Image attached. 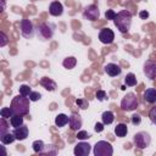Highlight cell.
<instances>
[{
    "label": "cell",
    "instance_id": "obj_1",
    "mask_svg": "<svg viewBox=\"0 0 156 156\" xmlns=\"http://www.w3.org/2000/svg\"><path fill=\"white\" fill-rule=\"evenodd\" d=\"M132 12L128 10H121L119 12H117L116 18L113 20L115 26L117 27V29L121 33H128L132 26Z\"/></svg>",
    "mask_w": 156,
    "mask_h": 156
},
{
    "label": "cell",
    "instance_id": "obj_2",
    "mask_svg": "<svg viewBox=\"0 0 156 156\" xmlns=\"http://www.w3.org/2000/svg\"><path fill=\"white\" fill-rule=\"evenodd\" d=\"M29 102H30V100H29V98H27V96H23V95H17V96H15L13 99H12V101H11V108L13 110V112L15 113H17V115H22V116H26V115H28L29 113Z\"/></svg>",
    "mask_w": 156,
    "mask_h": 156
},
{
    "label": "cell",
    "instance_id": "obj_3",
    "mask_svg": "<svg viewBox=\"0 0 156 156\" xmlns=\"http://www.w3.org/2000/svg\"><path fill=\"white\" fill-rule=\"evenodd\" d=\"M55 29H56V26L54 23L44 22L38 26L37 34L41 40H50V39H52V37L55 34Z\"/></svg>",
    "mask_w": 156,
    "mask_h": 156
},
{
    "label": "cell",
    "instance_id": "obj_4",
    "mask_svg": "<svg viewBox=\"0 0 156 156\" xmlns=\"http://www.w3.org/2000/svg\"><path fill=\"white\" fill-rule=\"evenodd\" d=\"M93 152L95 156H112L113 155V147L111 143L106 140H99L95 143Z\"/></svg>",
    "mask_w": 156,
    "mask_h": 156
},
{
    "label": "cell",
    "instance_id": "obj_5",
    "mask_svg": "<svg viewBox=\"0 0 156 156\" xmlns=\"http://www.w3.org/2000/svg\"><path fill=\"white\" fill-rule=\"evenodd\" d=\"M133 143H134V145L138 149L144 150V149L150 146V144H151V135L147 132H144V130L143 132H138L133 136Z\"/></svg>",
    "mask_w": 156,
    "mask_h": 156
},
{
    "label": "cell",
    "instance_id": "obj_6",
    "mask_svg": "<svg viewBox=\"0 0 156 156\" xmlns=\"http://www.w3.org/2000/svg\"><path fill=\"white\" fill-rule=\"evenodd\" d=\"M138 107V99L134 93H127L121 101V108L123 111H134Z\"/></svg>",
    "mask_w": 156,
    "mask_h": 156
},
{
    "label": "cell",
    "instance_id": "obj_7",
    "mask_svg": "<svg viewBox=\"0 0 156 156\" xmlns=\"http://www.w3.org/2000/svg\"><path fill=\"white\" fill-rule=\"evenodd\" d=\"M21 34L26 39H32L34 37V24L30 20L23 18L21 21Z\"/></svg>",
    "mask_w": 156,
    "mask_h": 156
},
{
    "label": "cell",
    "instance_id": "obj_8",
    "mask_svg": "<svg viewBox=\"0 0 156 156\" xmlns=\"http://www.w3.org/2000/svg\"><path fill=\"white\" fill-rule=\"evenodd\" d=\"M83 17L85 20H88V21H91V22L99 20V17H100V10H99V7L96 5H94V4L85 6L84 10H83Z\"/></svg>",
    "mask_w": 156,
    "mask_h": 156
},
{
    "label": "cell",
    "instance_id": "obj_9",
    "mask_svg": "<svg viewBox=\"0 0 156 156\" xmlns=\"http://www.w3.org/2000/svg\"><path fill=\"white\" fill-rule=\"evenodd\" d=\"M99 40L102 44H106V45L112 44L113 40H115V33H113V30L110 29V28H102L99 32Z\"/></svg>",
    "mask_w": 156,
    "mask_h": 156
},
{
    "label": "cell",
    "instance_id": "obj_10",
    "mask_svg": "<svg viewBox=\"0 0 156 156\" xmlns=\"http://www.w3.org/2000/svg\"><path fill=\"white\" fill-rule=\"evenodd\" d=\"M91 150V145L89 143H85V141H80L78 143L74 149H73V154L76 156H88L89 152Z\"/></svg>",
    "mask_w": 156,
    "mask_h": 156
},
{
    "label": "cell",
    "instance_id": "obj_11",
    "mask_svg": "<svg viewBox=\"0 0 156 156\" xmlns=\"http://www.w3.org/2000/svg\"><path fill=\"white\" fill-rule=\"evenodd\" d=\"M144 74L150 79H155V77H156V61H151V60L145 61Z\"/></svg>",
    "mask_w": 156,
    "mask_h": 156
},
{
    "label": "cell",
    "instance_id": "obj_12",
    "mask_svg": "<svg viewBox=\"0 0 156 156\" xmlns=\"http://www.w3.org/2000/svg\"><path fill=\"white\" fill-rule=\"evenodd\" d=\"M104 68H105L106 74L110 76V77H118V76H121V73H122L121 66L117 65V63H113V62H110V63L105 65Z\"/></svg>",
    "mask_w": 156,
    "mask_h": 156
},
{
    "label": "cell",
    "instance_id": "obj_13",
    "mask_svg": "<svg viewBox=\"0 0 156 156\" xmlns=\"http://www.w3.org/2000/svg\"><path fill=\"white\" fill-rule=\"evenodd\" d=\"M68 124H69L71 130H77L78 132L82 128V126H83V119H82V117L78 113H72L69 116Z\"/></svg>",
    "mask_w": 156,
    "mask_h": 156
},
{
    "label": "cell",
    "instance_id": "obj_14",
    "mask_svg": "<svg viewBox=\"0 0 156 156\" xmlns=\"http://www.w3.org/2000/svg\"><path fill=\"white\" fill-rule=\"evenodd\" d=\"M49 13L54 17H58L63 13V5L60 1H52L49 6Z\"/></svg>",
    "mask_w": 156,
    "mask_h": 156
},
{
    "label": "cell",
    "instance_id": "obj_15",
    "mask_svg": "<svg viewBox=\"0 0 156 156\" xmlns=\"http://www.w3.org/2000/svg\"><path fill=\"white\" fill-rule=\"evenodd\" d=\"M12 133L15 134V136H16V140H20V141H22V140L27 139V136H28V134H29V129H28V127H27L26 124H22L21 127H17V128H15V130H13Z\"/></svg>",
    "mask_w": 156,
    "mask_h": 156
},
{
    "label": "cell",
    "instance_id": "obj_16",
    "mask_svg": "<svg viewBox=\"0 0 156 156\" xmlns=\"http://www.w3.org/2000/svg\"><path fill=\"white\" fill-rule=\"evenodd\" d=\"M39 83H40V85H41L45 90H48V91H55L56 88H57L56 82L52 80V79L49 78V77H43V78L39 80Z\"/></svg>",
    "mask_w": 156,
    "mask_h": 156
},
{
    "label": "cell",
    "instance_id": "obj_17",
    "mask_svg": "<svg viewBox=\"0 0 156 156\" xmlns=\"http://www.w3.org/2000/svg\"><path fill=\"white\" fill-rule=\"evenodd\" d=\"M144 100L147 102V104H155L156 102V89L155 88H149L144 91V95H143Z\"/></svg>",
    "mask_w": 156,
    "mask_h": 156
},
{
    "label": "cell",
    "instance_id": "obj_18",
    "mask_svg": "<svg viewBox=\"0 0 156 156\" xmlns=\"http://www.w3.org/2000/svg\"><path fill=\"white\" fill-rule=\"evenodd\" d=\"M115 134L118 136V138H124L127 134H128V127L126 123H118L116 127H115Z\"/></svg>",
    "mask_w": 156,
    "mask_h": 156
},
{
    "label": "cell",
    "instance_id": "obj_19",
    "mask_svg": "<svg viewBox=\"0 0 156 156\" xmlns=\"http://www.w3.org/2000/svg\"><path fill=\"white\" fill-rule=\"evenodd\" d=\"M101 121H102V123L105 126H108V124L113 123V121H115V113L112 111H108V110L107 111H104L102 115H101Z\"/></svg>",
    "mask_w": 156,
    "mask_h": 156
},
{
    "label": "cell",
    "instance_id": "obj_20",
    "mask_svg": "<svg viewBox=\"0 0 156 156\" xmlns=\"http://www.w3.org/2000/svg\"><path fill=\"white\" fill-rule=\"evenodd\" d=\"M68 121H69V117H68L67 115H65V113H58V115L55 117V124H56V127H58V128L65 127V126L68 123Z\"/></svg>",
    "mask_w": 156,
    "mask_h": 156
},
{
    "label": "cell",
    "instance_id": "obj_21",
    "mask_svg": "<svg viewBox=\"0 0 156 156\" xmlns=\"http://www.w3.org/2000/svg\"><path fill=\"white\" fill-rule=\"evenodd\" d=\"M76 65H77V58H76L74 56H68V57H66V58L62 61V66H63L65 68H67V69L74 68Z\"/></svg>",
    "mask_w": 156,
    "mask_h": 156
},
{
    "label": "cell",
    "instance_id": "obj_22",
    "mask_svg": "<svg viewBox=\"0 0 156 156\" xmlns=\"http://www.w3.org/2000/svg\"><path fill=\"white\" fill-rule=\"evenodd\" d=\"M16 140V136L13 133H10V132H6L5 134L0 135V141L4 144V145H7V144H11Z\"/></svg>",
    "mask_w": 156,
    "mask_h": 156
},
{
    "label": "cell",
    "instance_id": "obj_23",
    "mask_svg": "<svg viewBox=\"0 0 156 156\" xmlns=\"http://www.w3.org/2000/svg\"><path fill=\"white\" fill-rule=\"evenodd\" d=\"M32 147H33V151H34V152H37V154H43V152L45 151V149H46V145L44 144L43 140H35V141H33Z\"/></svg>",
    "mask_w": 156,
    "mask_h": 156
},
{
    "label": "cell",
    "instance_id": "obj_24",
    "mask_svg": "<svg viewBox=\"0 0 156 156\" xmlns=\"http://www.w3.org/2000/svg\"><path fill=\"white\" fill-rule=\"evenodd\" d=\"M10 124H11L13 128L21 127V126L23 124V116H22V115H17V113H15V115L10 118Z\"/></svg>",
    "mask_w": 156,
    "mask_h": 156
},
{
    "label": "cell",
    "instance_id": "obj_25",
    "mask_svg": "<svg viewBox=\"0 0 156 156\" xmlns=\"http://www.w3.org/2000/svg\"><path fill=\"white\" fill-rule=\"evenodd\" d=\"M124 83H126V85H128V87H135L136 83H138L135 74H134V73H127V76H126V78H124Z\"/></svg>",
    "mask_w": 156,
    "mask_h": 156
},
{
    "label": "cell",
    "instance_id": "obj_26",
    "mask_svg": "<svg viewBox=\"0 0 156 156\" xmlns=\"http://www.w3.org/2000/svg\"><path fill=\"white\" fill-rule=\"evenodd\" d=\"M15 115V112H13V110L11 108V106L10 107H2L1 110H0V116L1 117H4V118H11L12 116Z\"/></svg>",
    "mask_w": 156,
    "mask_h": 156
},
{
    "label": "cell",
    "instance_id": "obj_27",
    "mask_svg": "<svg viewBox=\"0 0 156 156\" xmlns=\"http://www.w3.org/2000/svg\"><path fill=\"white\" fill-rule=\"evenodd\" d=\"M32 93V89L28 84H22L20 87V94L23 95V96H29V94Z\"/></svg>",
    "mask_w": 156,
    "mask_h": 156
},
{
    "label": "cell",
    "instance_id": "obj_28",
    "mask_svg": "<svg viewBox=\"0 0 156 156\" xmlns=\"http://www.w3.org/2000/svg\"><path fill=\"white\" fill-rule=\"evenodd\" d=\"M76 105L80 108V110H87L89 106V102L87 99H76Z\"/></svg>",
    "mask_w": 156,
    "mask_h": 156
},
{
    "label": "cell",
    "instance_id": "obj_29",
    "mask_svg": "<svg viewBox=\"0 0 156 156\" xmlns=\"http://www.w3.org/2000/svg\"><path fill=\"white\" fill-rule=\"evenodd\" d=\"M7 129H9V124H7V122H6V118L1 117V118H0V135H2V134H5L6 132H9Z\"/></svg>",
    "mask_w": 156,
    "mask_h": 156
},
{
    "label": "cell",
    "instance_id": "obj_30",
    "mask_svg": "<svg viewBox=\"0 0 156 156\" xmlns=\"http://www.w3.org/2000/svg\"><path fill=\"white\" fill-rule=\"evenodd\" d=\"M91 135L87 132V130H78V133H77V139H79V140H85V139H89Z\"/></svg>",
    "mask_w": 156,
    "mask_h": 156
},
{
    "label": "cell",
    "instance_id": "obj_31",
    "mask_svg": "<svg viewBox=\"0 0 156 156\" xmlns=\"http://www.w3.org/2000/svg\"><path fill=\"white\" fill-rule=\"evenodd\" d=\"M149 119L151 121V123L156 124V105L150 108V111H149Z\"/></svg>",
    "mask_w": 156,
    "mask_h": 156
},
{
    "label": "cell",
    "instance_id": "obj_32",
    "mask_svg": "<svg viewBox=\"0 0 156 156\" xmlns=\"http://www.w3.org/2000/svg\"><path fill=\"white\" fill-rule=\"evenodd\" d=\"M116 12L113 11V10H111V9H108V10H106V12H105V18L107 20V21H113L115 18H116Z\"/></svg>",
    "mask_w": 156,
    "mask_h": 156
},
{
    "label": "cell",
    "instance_id": "obj_33",
    "mask_svg": "<svg viewBox=\"0 0 156 156\" xmlns=\"http://www.w3.org/2000/svg\"><path fill=\"white\" fill-rule=\"evenodd\" d=\"M95 98H96L99 101H105V100L107 99V94H106V91H104V90H98V91L95 93Z\"/></svg>",
    "mask_w": 156,
    "mask_h": 156
},
{
    "label": "cell",
    "instance_id": "obj_34",
    "mask_svg": "<svg viewBox=\"0 0 156 156\" xmlns=\"http://www.w3.org/2000/svg\"><path fill=\"white\" fill-rule=\"evenodd\" d=\"M130 122H132V124H134V126H139V124L141 123V117H140V115H138V113L132 115Z\"/></svg>",
    "mask_w": 156,
    "mask_h": 156
},
{
    "label": "cell",
    "instance_id": "obj_35",
    "mask_svg": "<svg viewBox=\"0 0 156 156\" xmlns=\"http://www.w3.org/2000/svg\"><path fill=\"white\" fill-rule=\"evenodd\" d=\"M28 98H29L30 101H38V100L41 99V94H40L39 91H32Z\"/></svg>",
    "mask_w": 156,
    "mask_h": 156
},
{
    "label": "cell",
    "instance_id": "obj_36",
    "mask_svg": "<svg viewBox=\"0 0 156 156\" xmlns=\"http://www.w3.org/2000/svg\"><path fill=\"white\" fill-rule=\"evenodd\" d=\"M7 43H9V38H7V35H6L4 32H0V46L4 48Z\"/></svg>",
    "mask_w": 156,
    "mask_h": 156
},
{
    "label": "cell",
    "instance_id": "obj_37",
    "mask_svg": "<svg viewBox=\"0 0 156 156\" xmlns=\"http://www.w3.org/2000/svg\"><path fill=\"white\" fill-rule=\"evenodd\" d=\"M104 123L102 122H96L95 123V126H94V130L96 132V133H101L102 130H104Z\"/></svg>",
    "mask_w": 156,
    "mask_h": 156
},
{
    "label": "cell",
    "instance_id": "obj_38",
    "mask_svg": "<svg viewBox=\"0 0 156 156\" xmlns=\"http://www.w3.org/2000/svg\"><path fill=\"white\" fill-rule=\"evenodd\" d=\"M139 17H140L141 20H146V18L149 17V12H147L146 10H141V11L139 12Z\"/></svg>",
    "mask_w": 156,
    "mask_h": 156
}]
</instances>
